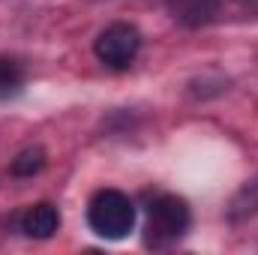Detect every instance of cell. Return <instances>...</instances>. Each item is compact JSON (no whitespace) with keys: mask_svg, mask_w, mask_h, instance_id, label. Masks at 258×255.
<instances>
[{"mask_svg":"<svg viewBox=\"0 0 258 255\" xmlns=\"http://www.w3.org/2000/svg\"><path fill=\"white\" fill-rule=\"evenodd\" d=\"M87 225L102 240H123L135 228V204L120 189H99L87 204Z\"/></svg>","mask_w":258,"mask_h":255,"instance_id":"1","label":"cell"},{"mask_svg":"<svg viewBox=\"0 0 258 255\" xmlns=\"http://www.w3.org/2000/svg\"><path fill=\"white\" fill-rule=\"evenodd\" d=\"M189 228V207L177 195H159L147 210V246H168Z\"/></svg>","mask_w":258,"mask_h":255,"instance_id":"2","label":"cell"},{"mask_svg":"<svg viewBox=\"0 0 258 255\" xmlns=\"http://www.w3.org/2000/svg\"><path fill=\"white\" fill-rule=\"evenodd\" d=\"M138 51H141V33H138V27H132L126 21L108 24L96 36V42H93L96 60L102 66H108V69H114V72L129 69V66L135 63Z\"/></svg>","mask_w":258,"mask_h":255,"instance_id":"3","label":"cell"},{"mask_svg":"<svg viewBox=\"0 0 258 255\" xmlns=\"http://www.w3.org/2000/svg\"><path fill=\"white\" fill-rule=\"evenodd\" d=\"M168 12L183 27H204L216 21L219 0H168Z\"/></svg>","mask_w":258,"mask_h":255,"instance_id":"4","label":"cell"},{"mask_svg":"<svg viewBox=\"0 0 258 255\" xmlns=\"http://www.w3.org/2000/svg\"><path fill=\"white\" fill-rule=\"evenodd\" d=\"M60 228V213L54 204L42 201V204H33L24 216H21V231L27 237H36V240H48L54 237V231Z\"/></svg>","mask_w":258,"mask_h":255,"instance_id":"5","label":"cell"},{"mask_svg":"<svg viewBox=\"0 0 258 255\" xmlns=\"http://www.w3.org/2000/svg\"><path fill=\"white\" fill-rule=\"evenodd\" d=\"M24 84V69L12 57H0V99H9L21 90Z\"/></svg>","mask_w":258,"mask_h":255,"instance_id":"6","label":"cell"},{"mask_svg":"<svg viewBox=\"0 0 258 255\" xmlns=\"http://www.w3.org/2000/svg\"><path fill=\"white\" fill-rule=\"evenodd\" d=\"M45 168V150L42 147H27L12 159V174L15 177H33Z\"/></svg>","mask_w":258,"mask_h":255,"instance_id":"7","label":"cell"}]
</instances>
